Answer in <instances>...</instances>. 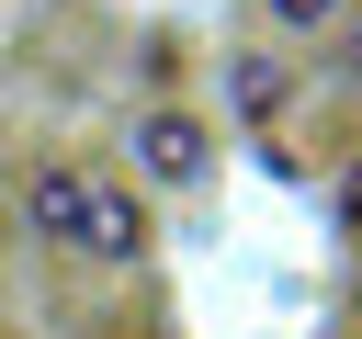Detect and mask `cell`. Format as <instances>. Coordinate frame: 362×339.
Wrapping results in <instances>:
<instances>
[{
	"label": "cell",
	"mask_w": 362,
	"mask_h": 339,
	"mask_svg": "<svg viewBox=\"0 0 362 339\" xmlns=\"http://www.w3.org/2000/svg\"><path fill=\"white\" fill-rule=\"evenodd\" d=\"M23 215L57 249H79V260H136V203L113 181H90V170H34L23 181Z\"/></svg>",
	"instance_id": "1"
},
{
	"label": "cell",
	"mask_w": 362,
	"mask_h": 339,
	"mask_svg": "<svg viewBox=\"0 0 362 339\" xmlns=\"http://www.w3.org/2000/svg\"><path fill=\"white\" fill-rule=\"evenodd\" d=\"M136 170L147 181H204V124L192 113H147L136 124Z\"/></svg>",
	"instance_id": "2"
},
{
	"label": "cell",
	"mask_w": 362,
	"mask_h": 339,
	"mask_svg": "<svg viewBox=\"0 0 362 339\" xmlns=\"http://www.w3.org/2000/svg\"><path fill=\"white\" fill-rule=\"evenodd\" d=\"M272 23H294V34H317V23H339V0H272Z\"/></svg>",
	"instance_id": "3"
},
{
	"label": "cell",
	"mask_w": 362,
	"mask_h": 339,
	"mask_svg": "<svg viewBox=\"0 0 362 339\" xmlns=\"http://www.w3.org/2000/svg\"><path fill=\"white\" fill-rule=\"evenodd\" d=\"M339 203H351V226H362V158H351V181H339Z\"/></svg>",
	"instance_id": "4"
}]
</instances>
